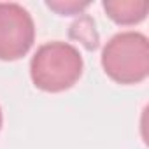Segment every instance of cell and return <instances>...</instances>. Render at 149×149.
<instances>
[{
    "label": "cell",
    "instance_id": "5",
    "mask_svg": "<svg viewBox=\"0 0 149 149\" xmlns=\"http://www.w3.org/2000/svg\"><path fill=\"white\" fill-rule=\"evenodd\" d=\"M47 7L60 13V14H74V13H81L83 9L88 7V4H79V2H47Z\"/></svg>",
    "mask_w": 149,
    "mask_h": 149
},
{
    "label": "cell",
    "instance_id": "1",
    "mask_svg": "<svg viewBox=\"0 0 149 149\" xmlns=\"http://www.w3.org/2000/svg\"><path fill=\"white\" fill-rule=\"evenodd\" d=\"M83 56L76 46L54 40L40 46L30 61V77L35 88L60 93L76 84L83 76Z\"/></svg>",
    "mask_w": 149,
    "mask_h": 149
},
{
    "label": "cell",
    "instance_id": "2",
    "mask_svg": "<svg viewBox=\"0 0 149 149\" xmlns=\"http://www.w3.org/2000/svg\"><path fill=\"white\" fill-rule=\"evenodd\" d=\"M102 67L118 84H139L149 76V40L140 32L116 33L102 49Z\"/></svg>",
    "mask_w": 149,
    "mask_h": 149
},
{
    "label": "cell",
    "instance_id": "3",
    "mask_svg": "<svg viewBox=\"0 0 149 149\" xmlns=\"http://www.w3.org/2000/svg\"><path fill=\"white\" fill-rule=\"evenodd\" d=\"M35 23L30 13L14 2H0V60L23 58L33 46Z\"/></svg>",
    "mask_w": 149,
    "mask_h": 149
},
{
    "label": "cell",
    "instance_id": "6",
    "mask_svg": "<svg viewBox=\"0 0 149 149\" xmlns=\"http://www.w3.org/2000/svg\"><path fill=\"white\" fill-rule=\"evenodd\" d=\"M2 119L4 118H2V109H0V130H2Z\"/></svg>",
    "mask_w": 149,
    "mask_h": 149
},
{
    "label": "cell",
    "instance_id": "4",
    "mask_svg": "<svg viewBox=\"0 0 149 149\" xmlns=\"http://www.w3.org/2000/svg\"><path fill=\"white\" fill-rule=\"evenodd\" d=\"M104 11L116 25H137L146 19L149 2L146 0H105Z\"/></svg>",
    "mask_w": 149,
    "mask_h": 149
}]
</instances>
